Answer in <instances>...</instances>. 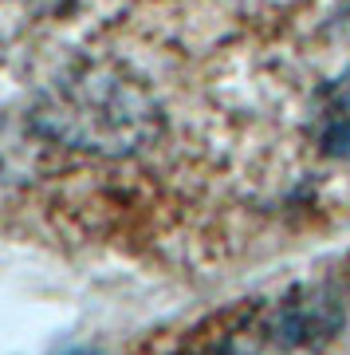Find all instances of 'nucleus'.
Returning a JSON list of instances; mask_svg holds the SVG:
<instances>
[{
  "instance_id": "obj_1",
  "label": "nucleus",
  "mask_w": 350,
  "mask_h": 355,
  "mask_svg": "<svg viewBox=\"0 0 350 355\" xmlns=\"http://www.w3.org/2000/svg\"><path fill=\"white\" fill-rule=\"evenodd\" d=\"M342 328V292L303 284L272 304L252 308L237 328L205 343L197 355H323Z\"/></svg>"
}]
</instances>
